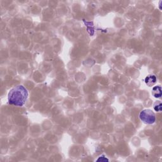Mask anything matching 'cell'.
Segmentation results:
<instances>
[{
  "instance_id": "obj_1",
  "label": "cell",
  "mask_w": 162,
  "mask_h": 162,
  "mask_svg": "<svg viewBox=\"0 0 162 162\" xmlns=\"http://www.w3.org/2000/svg\"><path fill=\"white\" fill-rule=\"evenodd\" d=\"M29 94L23 86H18L12 89L8 93V103L12 105L22 106L25 104Z\"/></svg>"
},
{
  "instance_id": "obj_2",
  "label": "cell",
  "mask_w": 162,
  "mask_h": 162,
  "mask_svg": "<svg viewBox=\"0 0 162 162\" xmlns=\"http://www.w3.org/2000/svg\"><path fill=\"white\" fill-rule=\"evenodd\" d=\"M139 118L142 122L147 124H153L156 121V116L155 113L149 109L142 110L139 114Z\"/></svg>"
},
{
  "instance_id": "obj_3",
  "label": "cell",
  "mask_w": 162,
  "mask_h": 162,
  "mask_svg": "<svg viewBox=\"0 0 162 162\" xmlns=\"http://www.w3.org/2000/svg\"><path fill=\"white\" fill-rule=\"evenodd\" d=\"M157 82V77L155 75H149L145 78V83L149 87H151Z\"/></svg>"
},
{
  "instance_id": "obj_4",
  "label": "cell",
  "mask_w": 162,
  "mask_h": 162,
  "mask_svg": "<svg viewBox=\"0 0 162 162\" xmlns=\"http://www.w3.org/2000/svg\"><path fill=\"white\" fill-rule=\"evenodd\" d=\"M152 95L155 98H160L161 96V87L160 86L154 87L152 90Z\"/></svg>"
},
{
  "instance_id": "obj_5",
  "label": "cell",
  "mask_w": 162,
  "mask_h": 162,
  "mask_svg": "<svg viewBox=\"0 0 162 162\" xmlns=\"http://www.w3.org/2000/svg\"><path fill=\"white\" fill-rule=\"evenodd\" d=\"M154 109L157 112H161V103L160 101H157L155 103L154 105Z\"/></svg>"
},
{
  "instance_id": "obj_6",
  "label": "cell",
  "mask_w": 162,
  "mask_h": 162,
  "mask_svg": "<svg viewBox=\"0 0 162 162\" xmlns=\"http://www.w3.org/2000/svg\"><path fill=\"white\" fill-rule=\"evenodd\" d=\"M97 161H108V159H107L106 157H105L104 156H102V157H99V158L98 160H96Z\"/></svg>"
}]
</instances>
